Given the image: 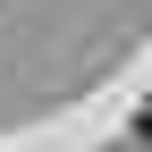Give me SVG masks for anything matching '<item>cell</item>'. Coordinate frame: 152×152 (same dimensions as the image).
Returning <instances> with one entry per match:
<instances>
[{"instance_id": "obj_1", "label": "cell", "mask_w": 152, "mask_h": 152, "mask_svg": "<svg viewBox=\"0 0 152 152\" xmlns=\"http://www.w3.org/2000/svg\"><path fill=\"white\" fill-rule=\"evenodd\" d=\"M144 144H152V110H144Z\"/></svg>"}]
</instances>
